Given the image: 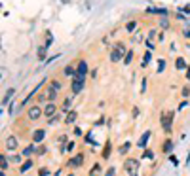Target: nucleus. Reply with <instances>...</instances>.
<instances>
[{"mask_svg":"<svg viewBox=\"0 0 190 176\" xmlns=\"http://www.w3.org/2000/svg\"><path fill=\"white\" fill-rule=\"evenodd\" d=\"M86 142H87V144H95V140H93V135H91V133L86 135Z\"/></svg>","mask_w":190,"mask_h":176,"instance_id":"obj_39","label":"nucleus"},{"mask_svg":"<svg viewBox=\"0 0 190 176\" xmlns=\"http://www.w3.org/2000/svg\"><path fill=\"white\" fill-rule=\"evenodd\" d=\"M154 36H156V29H150V32H148V40H154Z\"/></svg>","mask_w":190,"mask_h":176,"instance_id":"obj_42","label":"nucleus"},{"mask_svg":"<svg viewBox=\"0 0 190 176\" xmlns=\"http://www.w3.org/2000/svg\"><path fill=\"white\" fill-rule=\"evenodd\" d=\"M162 129L165 135H171L173 131V112H162Z\"/></svg>","mask_w":190,"mask_h":176,"instance_id":"obj_2","label":"nucleus"},{"mask_svg":"<svg viewBox=\"0 0 190 176\" xmlns=\"http://www.w3.org/2000/svg\"><path fill=\"white\" fill-rule=\"evenodd\" d=\"M50 87H53L55 91H61L63 85H61V82H57V80H51V82H50Z\"/></svg>","mask_w":190,"mask_h":176,"instance_id":"obj_27","label":"nucleus"},{"mask_svg":"<svg viewBox=\"0 0 190 176\" xmlns=\"http://www.w3.org/2000/svg\"><path fill=\"white\" fill-rule=\"evenodd\" d=\"M74 135H76V136H82L84 133H82V129H80V127H74Z\"/></svg>","mask_w":190,"mask_h":176,"instance_id":"obj_43","label":"nucleus"},{"mask_svg":"<svg viewBox=\"0 0 190 176\" xmlns=\"http://www.w3.org/2000/svg\"><path fill=\"white\" fill-rule=\"evenodd\" d=\"M44 138H46V131H44V129H36L34 133H32V142H34V144L44 142Z\"/></svg>","mask_w":190,"mask_h":176,"instance_id":"obj_10","label":"nucleus"},{"mask_svg":"<svg viewBox=\"0 0 190 176\" xmlns=\"http://www.w3.org/2000/svg\"><path fill=\"white\" fill-rule=\"evenodd\" d=\"M76 117H78V112H76V110H71V112L65 116V123H67V125H74Z\"/></svg>","mask_w":190,"mask_h":176,"instance_id":"obj_13","label":"nucleus"},{"mask_svg":"<svg viewBox=\"0 0 190 176\" xmlns=\"http://www.w3.org/2000/svg\"><path fill=\"white\" fill-rule=\"evenodd\" d=\"M40 176H50V169L48 167H42L40 169Z\"/></svg>","mask_w":190,"mask_h":176,"instance_id":"obj_37","label":"nucleus"},{"mask_svg":"<svg viewBox=\"0 0 190 176\" xmlns=\"http://www.w3.org/2000/svg\"><path fill=\"white\" fill-rule=\"evenodd\" d=\"M84 80H86V76H78V74L72 78V95H78L84 89Z\"/></svg>","mask_w":190,"mask_h":176,"instance_id":"obj_4","label":"nucleus"},{"mask_svg":"<svg viewBox=\"0 0 190 176\" xmlns=\"http://www.w3.org/2000/svg\"><path fill=\"white\" fill-rule=\"evenodd\" d=\"M150 57H152V55H150V51H147V53H144V57H143V67H147V64L150 63Z\"/></svg>","mask_w":190,"mask_h":176,"instance_id":"obj_32","label":"nucleus"},{"mask_svg":"<svg viewBox=\"0 0 190 176\" xmlns=\"http://www.w3.org/2000/svg\"><path fill=\"white\" fill-rule=\"evenodd\" d=\"M101 172H103V167L99 163H95L91 167V170H89V176H101Z\"/></svg>","mask_w":190,"mask_h":176,"instance_id":"obj_15","label":"nucleus"},{"mask_svg":"<svg viewBox=\"0 0 190 176\" xmlns=\"http://www.w3.org/2000/svg\"><path fill=\"white\" fill-rule=\"evenodd\" d=\"M46 93H48V101H50V102H55V98H57V91H55L53 87H48Z\"/></svg>","mask_w":190,"mask_h":176,"instance_id":"obj_18","label":"nucleus"},{"mask_svg":"<svg viewBox=\"0 0 190 176\" xmlns=\"http://www.w3.org/2000/svg\"><path fill=\"white\" fill-rule=\"evenodd\" d=\"M131 116H133V117H137V116H139V108H137V106L133 108V112H131Z\"/></svg>","mask_w":190,"mask_h":176,"instance_id":"obj_46","label":"nucleus"},{"mask_svg":"<svg viewBox=\"0 0 190 176\" xmlns=\"http://www.w3.org/2000/svg\"><path fill=\"white\" fill-rule=\"evenodd\" d=\"M30 167H32V161L29 159V161H25L23 165H21V169H19V172H27V170H29Z\"/></svg>","mask_w":190,"mask_h":176,"instance_id":"obj_26","label":"nucleus"},{"mask_svg":"<svg viewBox=\"0 0 190 176\" xmlns=\"http://www.w3.org/2000/svg\"><path fill=\"white\" fill-rule=\"evenodd\" d=\"M65 76H72V78H74V76H76V68L72 67V64H67V67H65Z\"/></svg>","mask_w":190,"mask_h":176,"instance_id":"obj_21","label":"nucleus"},{"mask_svg":"<svg viewBox=\"0 0 190 176\" xmlns=\"http://www.w3.org/2000/svg\"><path fill=\"white\" fill-rule=\"evenodd\" d=\"M160 25H162L164 29H167V27H169V23H167V15H162V21H160Z\"/></svg>","mask_w":190,"mask_h":176,"instance_id":"obj_35","label":"nucleus"},{"mask_svg":"<svg viewBox=\"0 0 190 176\" xmlns=\"http://www.w3.org/2000/svg\"><path fill=\"white\" fill-rule=\"evenodd\" d=\"M59 119H61V116L55 114V116H51V117L48 119V123H50V125H55V123H59Z\"/></svg>","mask_w":190,"mask_h":176,"instance_id":"obj_31","label":"nucleus"},{"mask_svg":"<svg viewBox=\"0 0 190 176\" xmlns=\"http://www.w3.org/2000/svg\"><path fill=\"white\" fill-rule=\"evenodd\" d=\"M48 49H50L48 44H44V46L38 49V59H40V61H48V59H46V51H48Z\"/></svg>","mask_w":190,"mask_h":176,"instance_id":"obj_16","label":"nucleus"},{"mask_svg":"<svg viewBox=\"0 0 190 176\" xmlns=\"http://www.w3.org/2000/svg\"><path fill=\"white\" fill-rule=\"evenodd\" d=\"M17 146H19V138H17V136H8V140H6V150H8V151H15Z\"/></svg>","mask_w":190,"mask_h":176,"instance_id":"obj_7","label":"nucleus"},{"mask_svg":"<svg viewBox=\"0 0 190 176\" xmlns=\"http://www.w3.org/2000/svg\"><path fill=\"white\" fill-rule=\"evenodd\" d=\"M171 150H173V142H171V138H167V140L164 142V146H162V151L169 155V153H171Z\"/></svg>","mask_w":190,"mask_h":176,"instance_id":"obj_14","label":"nucleus"},{"mask_svg":"<svg viewBox=\"0 0 190 176\" xmlns=\"http://www.w3.org/2000/svg\"><path fill=\"white\" fill-rule=\"evenodd\" d=\"M126 44H122V42H118L116 46L112 48V51H110V61L112 63H118V61H122L126 57Z\"/></svg>","mask_w":190,"mask_h":176,"instance_id":"obj_1","label":"nucleus"},{"mask_svg":"<svg viewBox=\"0 0 190 176\" xmlns=\"http://www.w3.org/2000/svg\"><path fill=\"white\" fill-rule=\"evenodd\" d=\"M10 161H12V163H21V161H23V155H21V153H19V155H17V153H14V155L10 157Z\"/></svg>","mask_w":190,"mask_h":176,"instance_id":"obj_30","label":"nucleus"},{"mask_svg":"<svg viewBox=\"0 0 190 176\" xmlns=\"http://www.w3.org/2000/svg\"><path fill=\"white\" fill-rule=\"evenodd\" d=\"M144 89H147V80H143V85H141V93H144Z\"/></svg>","mask_w":190,"mask_h":176,"instance_id":"obj_49","label":"nucleus"},{"mask_svg":"<svg viewBox=\"0 0 190 176\" xmlns=\"http://www.w3.org/2000/svg\"><path fill=\"white\" fill-rule=\"evenodd\" d=\"M186 80H190V64H188V68H186Z\"/></svg>","mask_w":190,"mask_h":176,"instance_id":"obj_51","label":"nucleus"},{"mask_svg":"<svg viewBox=\"0 0 190 176\" xmlns=\"http://www.w3.org/2000/svg\"><path fill=\"white\" fill-rule=\"evenodd\" d=\"M110 150H112V144H110V142H107V144H105V150H103V159H108V157H110Z\"/></svg>","mask_w":190,"mask_h":176,"instance_id":"obj_24","label":"nucleus"},{"mask_svg":"<svg viewBox=\"0 0 190 176\" xmlns=\"http://www.w3.org/2000/svg\"><path fill=\"white\" fill-rule=\"evenodd\" d=\"M148 13H158V15H167L169 12H167L165 8H148Z\"/></svg>","mask_w":190,"mask_h":176,"instance_id":"obj_19","label":"nucleus"},{"mask_svg":"<svg viewBox=\"0 0 190 176\" xmlns=\"http://www.w3.org/2000/svg\"><path fill=\"white\" fill-rule=\"evenodd\" d=\"M8 165H10V161L4 157V153H2V157H0V167H2V170H6V169H8Z\"/></svg>","mask_w":190,"mask_h":176,"instance_id":"obj_29","label":"nucleus"},{"mask_svg":"<svg viewBox=\"0 0 190 176\" xmlns=\"http://www.w3.org/2000/svg\"><path fill=\"white\" fill-rule=\"evenodd\" d=\"M150 131H147V133H144L141 138H139V142H137V146H139V150L143 148V150H147V144H148V140H150Z\"/></svg>","mask_w":190,"mask_h":176,"instance_id":"obj_11","label":"nucleus"},{"mask_svg":"<svg viewBox=\"0 0 190 176\" xmlns=\"http://www.w3.org/2000/svg\"><path fill=\"white\" fill-rule=\"evenodd\" d=\"M71 150H74V142H69V144H67V151H71Z\"/></svg>","mask_w":190,"mask_h":176,"instance_id":"obj_48","label":"nucleus"},{"mask_svg":"<svg viewBox=\"0 0 190 176\" xmlns=\"http://www.w3.org/2000/svg\"><path fill=\"white\" fill-rule=\"evenodd\" d=\"M14 93H15V89H8V93H6V97L2 98V106H6L8 102H10V98L14 97Z\"/></svg>","mask_w":190,"mask_h":176,"instance_id":"obj_23","label":"nucleus"},{"mask_svg":"<svg viewBox=\"0 0 190 176\" xmlns=\"http://www.w3.org/2000/svg\"><path fill=\"white\" fill-rule=\"evenodd\" d=\"M42 114H44V110L40 106H29V110H27V117L30 119V121H36Z\"/></svg>","mask_w":190,"mask_h":176,"instance_id":"obj_6","label":"nucleus"},{"mask_svg":"<svg viewBox=\"0 0 190 176\" xmlns=\"http://www.w3.org/2000/svg\"><path fill=\"white\" fill-rule=\"evenodd\" d=\"M34 151H38V150H36V144H32V146L25 148V151H23V155H25V157H30V155H32V153H34Z\"/></svg>","mask_w":190,"mask_h":176,"instance_id":"obj_22","label":"nucleus"},{"mask_svg":"<svg viewBox=\"0 0 190 176\" xmlns=\"http://www.w3.org/2000/svg\"><path fill=\"white\" fill-rule=\"evenodd\" d=\"M186 106H188V101H183L181 104H179V110H184Z\"/></svg>","mask_w":190,"mask_h":176,"instance_id":"obj_44","label":"nucleus"},{"mask_svg":"<svg viewBox=\"0 0 190 176\" xmlns=\"http://www.w3.org/2000/svg\"><path fill=\"white\" fill-rule=\"evenodd\" d=\"M169 161H171V163L175 165V167H177V165H179V159H177L175 155H171V153H169Z\"/></svg>","mask_w":190,"mask_h":176,"instance_id":"obj_41","label":"nucleus"},{"mask_svg":"<svg viewBox=\"0 0 190 176\" xmlns=\"http://www.w3.org/2000/svg\"><path fill=\"white\" fill-rule=\"evenodd\" d=\"M44 83H46V80H42V82H40V83H38V85L34 87V89H32V91H30V93H29V95H27V97L23 98V102H21V106H27V104H29V101H30V98H32V97H34V95L38 93V89H40V87H42ZM21 106H19V108H21Z\"/></svg>","mask_w":190,"mask_h":176,"instance_id":"obj_8","label":"nucleus"},{"mask_svg":"<svg viewBox=\"0 0 190 176\" xmlns=\"http://www.w3.org/2000/svg\"><path fill=\"white\" fill-rule=\"evenodd\" d=\"M105 176H116V169H114V167H110V169L105 172Z\"/></svg>","mask_w":190,"mask_h":176,"instance_id":"obj_38","label":"nucleus"},{"mask_svg":"<svg viewBox=\"0 0 190 176\" xmlns=\"http://www.w3.org/2000/svg\"><path fill=\"white\" fill-rule=\"evenodd\" d=\"M82 163H84V153H76L74 157H71V159H69L67 167L74 170V169H78V167H82Z\"/></svg>","mask_w":190,"mask_h":176,"instance_id":"obj_5","label":"nucleus"},{"mask_svg":"<svg viewBox=\"0 0 190 176\" xmlns=\"http://www.w3.org/2000/svg\"><path fill=\"white\" fill-rule=\"evenodd\" d=\"M46 151H48V150H46V148H40V150H38V151H36V153H38V155H46Z\"/></svg>","mask_w":190,"mask_h":176,"instance_id":"obj_47","label":"nucleus"},{"mask_svg":"<svg viewBox=\"0 0 190 176\" xmlns=\"http://www.w3.org/2000/svg\"><path fill=\"white\" fill-rule=\"evenodd\" d=\"M131 59H133V51H127V53H126V57H124V63H126V64H129V63H131Z\"/></svg>","mask_w":190,"mask_h":176,"instance_id":"obj_34","label":"nucleus"},{"mask_svg":"<svg viewBox=\"0 0 190 176\" xmlns=\"http://www.w3.org/2000/svg\"><path fill=\"white\" fill-rule=\"evenodd\" d=\"M164 68H165V61L160 59V61H158V72H164Z\"/></svg>","mask_w":190,"mask_h":176,"instance_id":"obj_36","label":"nucleus"},{"mask_svg":"<svg viewBox=\"0 0 190 176\" xmlns=\"http://www.w3.org/2000/svg\"><path fill=\"white\" fill-rule=\"evenodd\" d=\"M188 95H190V89H188V87H184V89H183V97L188 98Z\"/></svg>","mask_w":190,"mask_h":176,"instance_id":"obj_45","label":"nucleus"},{"mask_svg":"<svg viewBox=\"0 0 190 176\" xmlns=\"http://www.w3.org/2000/svg\"><path fill=\"white\" fill-rule=\"evenodd\" d=\"M135 29H137V21H129V23L126 25V30H127V32H135Z\"/></svg>","mask_w":190,"mask_h":176,"instance_id":"obj_25","label":"nucleus"},{"mask_svg":"<svg viewBox=\"0 0 190 176\" xmlns=\"http://www.w3.org/2000/svg\"><path fill=\"white\" fill-rule=\"evenodd\" d=\"M67 176H74V174H67Z\"/></svg>","mask_w":190,"mask_h":176,"instance_id":"obj_53","label":"nucleus"},{"mask_svg":"<svg viewBox=\"0 0 190 176\" xmlns=\"http://www.w3.org/2000/svg\"><path fill=\"white\" fill-rule=\"evenodd\" d=\"M183 34H184V38H188V40H190V30H184Z\"/></svg>","mask_w":190,"mask_h":176,"instance_id":"obj_50","label":"nucleus"},{"mask_svg":"<svg viewBox=\"0 0 190 176\" xmlns=\"http://www.w3.org/2000/svg\"><path fill=\"white\" fill-rule=\"evenodd\" d=\"M55 114H57V106H55V102H48L46 106H44V116H46L48 119L51 116H55Z\"/></svg>","mask_w":190,"mask_h":176,"instance_id":"obj_9","label":"nucleus"},{"mask_svg":"<svg viewBox=\"0 0 190 176\" xmlns=\"http://www.w3.org/2000/svg\"><path fill=\"white\" fill-rule=\"evenodd\" d=\"M129 148H131V144L129 142H126L124 146H120V150H118V153H122V155H126V151H129Z\"/></svg>","mask_w":190,"mask_h":176,"instance_id":"obj_28","label":"nucleus"},{"mask_svg":"<svg viewBox=\"0 0 190 176\" xmlns=\"http://www.w3.org/2000/svg\"><path fill=\"white\" fill-rule=\"evenodd\" d=\"M147 48H148V51H154V44H152V40H147Z\"/></svg>","mask_w":190,"mask_h":176,"instance_id":"obj_40","label":"nucleus"},{"mask_svg":"<svg viewBox=\"0 0 190 176\" xmlns=\"http://www.w3.org/2000/svg\"><path fill=\"white\" fill-rule=\"evenodd\" d=\"M0 176H6V174H4V170H2V172H0Z\"/></svg>","mask_w":190,"mask_h":176,"instance_id":"obj_52","label":"nucleus"},{"mask_svg":"<svg viewBox=\"0 0 190 176\" xmlns=\"http://www.w3.org/2000/svg\"><path fill=\"white\" fill-rule=\"evenodd\" d=\"M87 72H89V70H87V63H86V61H80V63L76 64V74H78V76H86Z\"/></svg>","mask_w":190,"mask_h":176,"instance_id":"obj_12","label":"nucleus"},{"mask_svg":"<svg viewBox=\"0 0 190 176\" xmlns=\"http://www.w3.org/2000/svg\"><path fill=\"white\" fill-rule=\"evenodd\" d=\"M61 112H63V114H69V112H71V98H65V101H63Z\"/></svg>","mask_w":190,"mask_h":176,"instance_id":"obj_20","label":"nucleus"},{"mask_svg":"<svg viewBox=\"0 0 190 176\" xmlns=\"http://www.w3.org/2000/svg\"><path fill=\"white\" fill-rule=\"evenodd\" d=\"M143 157H144V159H154V151H152V150H144Z\"/></svg>","mask_w":190,"mask_h":176,"instance_id":"obj_33","label":"nucleus"},{"mask_svg":"<svg viewBox=\"0 0 190 176\" xmlns=\"http://www.w3.org/2000/svg\"><path fill=\"white\" fill-rule=\"evenodd\" d=\"M175 67H177V70H186L188 64H186V61H184L183 57H179V59L175 61Z\"/></svg>","mask_w":190,"mask_h":176,"instance_id":"obj_17","label":"nucleus"},{"mask_svg":"<svg viewBox=\"0 0 190 176\" xmlns=\"http://www.w3.org/2000/svg\"><path fill=\"white\" fill-rule=\"evenodd\" d=\"M124 170L127 172V176H137L139 174V161L137 159H126L124 163Z\"/></svg>","mask_w":190,"mask_h":176,"instance_id":"obj_3","label":"nucleus"}]
</instances>
